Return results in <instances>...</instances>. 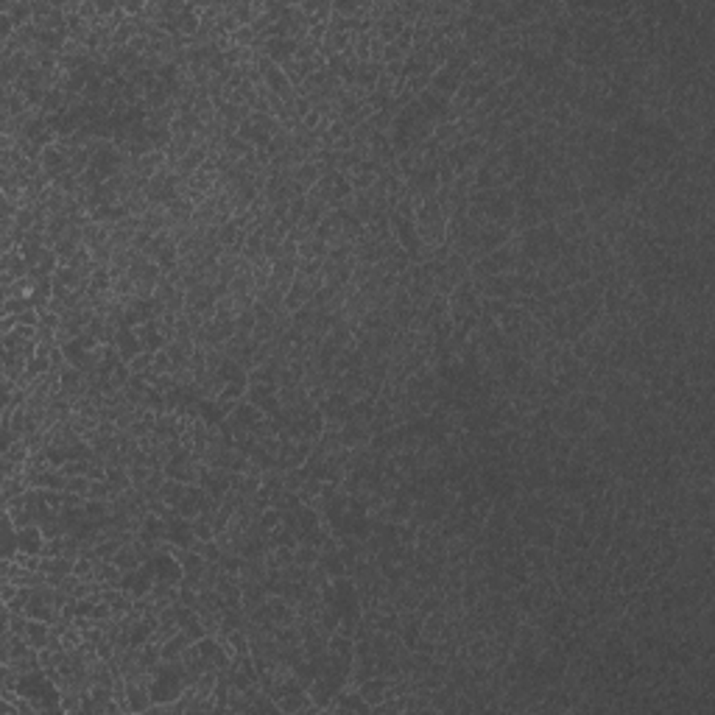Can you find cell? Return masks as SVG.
Wrapping results in <instances>:
<instances>
[{"label":"cell","instance_id":"cell-1","mask_svg":"<svg viewBox=\"0 0 715 715\" xmlns=\"http://www.w3.org/2000/svg\"><path fill=\"white\" fill-rule=\"evenodd\" d=\"M42 545H45V534L39 526H26L20 528V550L23 553H37L42 556Z\"/></svg>","mask_w":715,"mask_h":715},{"label":"cell","instance_id":"cell-2","mask_svg":"<svg viewBox=\"0 0 715 715\" xmlns=\"http://www.w3.org/2000/svg\"><path fill=\"white\" fill-rule=\"evenodd\" d=\"M190 642H193V640H190L185 631H176L171 640H165L162 646H160V651H162V660H165V662H176V660L182 657V651L190 646Z\"/></svg>","mask_w":715,"mask_h":715},{"label":"cell","instance_id":"cell-3","mask_svg":"<svg viewBox=\"0 0 715 715\" xmlns=\"http://www.w3.org/2000/svg\"><path fill=\"white\" fill-rule=\"evenodd\" d=\"M187 489H190V483H182V481H174V478H168L162 486H160V497H162V503H168V506H179L182 500H185V494H187Z\"/></svg>","mask_w":715,"mask_h":715},{"label":"cell","instance_id":"cell-4","mask_svg":"<svg viewBox=\"0 0 715 715\" xmlns=\"http://www.w3.org/2000/svg\"><path fill=\"white\" fill-rule=\"evenodd\" d=\"M48 637H50V623L45 620H34L28 618V629H26V640L31 642L34 649H45L48 646Z\"/></svg>","mask_w":715,"mask_h":715},{"label":"cell","instance_id":"cell-5","mask_svg":"<svg viewBox=\"0 0 715 715\" xmlns=\"http://www.w3.org/2000/svg\"><path fill=\"white\" fill-rule=\"evenodd\" d=\"M126 366H129V372H131V375L146 378V375L151 372V366H154V352H137Z\"/></svg>","mask_w":715,"mask_h":715},{"label":"cell","instance_id":"cell-6","mask_svg":"<svg viewBox=\"0 0 715 715\" xmlns=\"http://www.w3.org/2000/svg\"><path fill=\"white\" fill-rule=\"evenodd\" d=\"M90 475H70L67 478V483H64V492H73V494H82V497H87L90 494Z\"/></svg>","mask_w":715,"mask_h":715}]
</instances>
